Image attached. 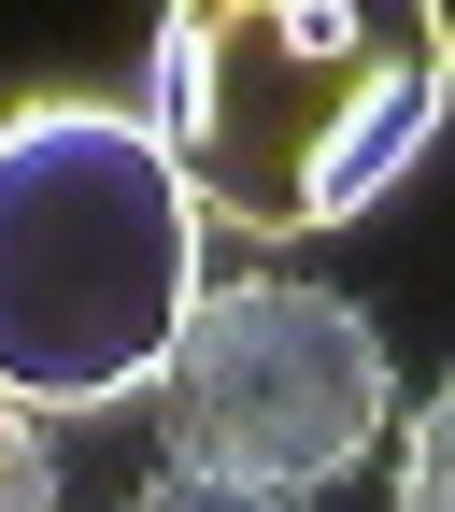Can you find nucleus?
Here are the masks:
<instances>
[{
  "instance_id": "nucleus-2",
  "label": "nucleus",
  "mask_w": 455,
  "mask_h": 512,
  "mask_svg": "<svg viewBox=\"0 0 455 512\" xmlns=\"http://www.w3.org/2000/svg\"><path fill=\"white\" fill-rule=\"evenodd\" d=\"M200 313V200L114 100H15L0 114V399L100 413L157 399Z\"/></svg>"
},
{
  "instance_id": "nucleus-1",
  "label": "nucleus",
  "mask_w": 455,
  "mask_h": 512,
  "mask_svg": "<svg viewBox=\"0 0 455 512\" xmlns=\"http://www.w3.org/2000/svg\"><path fill=\"white\" fill-rule=\"evenodd\" d=\"M441 114H455V15L427 0H185L157 15L143 128L185 171V200L256 242H313L370 214L384 185H413Z\"/></svg>"
},
{
  "instance_id": "nucleus-5",
  "label": "nucleus",
  "mask_w": 455,
  "mask_h": 512,
  "mask_svg": "<svg viewBox=\"0 0 455 512\" xmlns=\"http://www.w3.org/2000/svg\"><path fill=\"white\" fill-rule=\"evenodd\" d=\"M0 512H57V441H43V413H15V399H0Z\"/></svg>"
},
{
  "instance_id": "nucleus-6",
  "label": "nucleus",
  "mask_w": 455,
  "mask_h": 512,
  "mask_svg": "<svg viewBox=\"0 0 455 512\" xmlns=\"http://www.w3.org/2000/svg\"><path fill=\"white\" fill-rule=\"evenodd\" d=\"M128 512H299V498H271V484H214V470H157Z\"/></svg>"
},
{
  "instance_id": "nucleus-4",
  "label": "nucleus",
  "mask_w": 455,
  "mask_h": 512,
  "mask_svg": "<svg viewBox=\"0 0 455 512\" xmlns=\"http://www.w3.org/2000/svg\"><path fill=\"white\" fill-rule=\"evenodd\" d=\"M399 512H455V384L413 399V427H399Z\"/></svg>"
},
{
  "instance_id": "nucleus-3",
  "label": "nucleus",
  "mask_w": 455,
  "mask_h": 512,
  "mask_svg": "<svg viewBox=\"0 0 455 512\" xmlns=\"http://www.w3.org/2000/svg\"><path fill=\"white\" fill-rule=\"evenodd\" d=\"M384 427H399L384 328H370L342 285H299V271H228V285H200V313H185V342H171V370H157L171 470H214V484L313 498V484H342Z\"/></svg>"
}]
</instances>
